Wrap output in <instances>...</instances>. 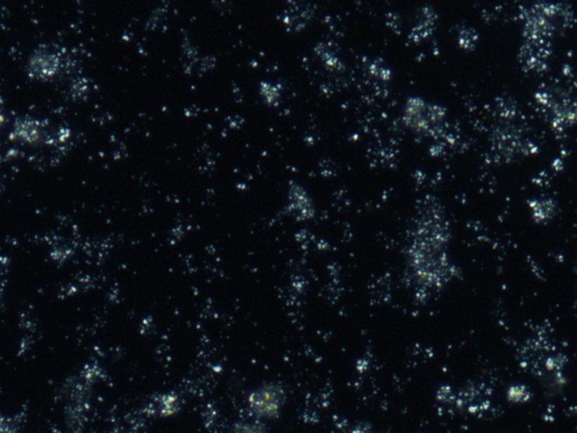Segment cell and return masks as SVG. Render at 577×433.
I'll return each instance as SVG.
<instances>
[{"mask_svg":"<svg viewBox=\"0 0 577 433\" xmlns=\"http://www.w3.org/2000/svg\"><path fill=\"white\" fill-rule=\"evenodd\" d=\"M530 207L533 209L535 221L545 222L546 220L552 219L555 214V202L552 200H535L530 202Z\"/></svg>","mask_w":577,"mask_h":433,"instance_id":"obj_8","label":"cell"},{"mask_svg":"<svg viewBox=\"0 0 577 433\" xmlns=\"http://www.w3.org/2000/svg\"><path fill=\"white\" fill-rule=\"evenodd\" d=\"M477 39H478V35H477L476 32L469 28V30H464V31L461 32L459 37V43L462 48L473 49L475 48V44H476Z\"/></svg>","mask_w":577,"mask_h":433,"instance_id":"obj_11","label":"cell"},{"mask_svg":"<svg viewBox=\"0 0 577 433\" xmlns=\"http://www.w3.org/2000/svg\"><path fill=\"white\" fill-rule=\"evenodd\" d=\"M509 396H510L511 398H513L514 401H524L526 398H528V395L527 393H526V391H524L523 389H518V387H516V389L513 387V389H511Z\"/></svg>","mask_w":577,"mask_h":433,"instance_id":"obj_13","label":"cell"},{"mask_svg":"<svg viewBox=\"0 0 577 433\" xmlns=\"http://www.w3.org/2000/svg\"><path fill=\"white\" fill-rule=\"evenodd\" d=\"M231 433H270L268 428L263 423L242 422L235 425Z\"/></svg>","mask_w":577,"mask_h":433,"instance_id":"obj_10","label":"cell"},{"mask_svg":"<svg viewBox=\"0 0 577 433\" xmlns=\"http://www.w3.org/2000/svg\"><path fill=\"white\" fill-rule=\"evenodd\" d=\"M261 93L263 94L266 101L270 103H276L280 99L279 88L274 86V85L268 84V83H262L261 84Z\"/></svg>","mask_w":577,"mask_h":433,"instance_id":"obj_12","label":"cell"},{"mask_svg":"<svg viewBox=\"0 0 577 433\" xmlns=\"http://www.w3.org/2000/svg\"><path fill=\"white\" fill-rule=\"evenodd\" d=\"M159 406H161V415L168 417V415H173V414L178 411L180 401H178V397L175 396L174 394L165 395L161 398Z\"/></svg>","mask_w":577,"mask_h":433,"instance_id":"obj_9","label":"cell"},{"mask_svg":"<svg viewBox=\"0 0 577 433\" xmlns=\"http://www.w3.org/2000/svg\"><path fill=\"white\" fill-rule=\"evenodd\" d=\"M290 207L292 210L299 212L302 219H308L313 216V206L310 202L309 197L300 186L294 185L290 191Z\"/></svg>","mask_w":577,"mask_h":433,"instance_id":"obj_6","label":"cell"},{"mask_svg":"<svg viewBox=\"0 0 577 433\" xmlns=\"http://www.w3.org/2000/svg\"><path fill=\"white\" fill-rule=\"evenodd\" d=\"M285 391L279 384H265L252 391L248 396V408L259 420H272L279 417L285 406Z\"/></svg>","mask_w":577,"mask_h":433,"instance_id":"obj_3","label":"cell"},{"mask_svg":"<svg viewBox=\"0 0 577 433\" xmlns=\"http://www.w3.org/2000/svg\"><path fill=\"white\" fill-rule=\"evenodd\" d=\"M449 229L442 216H428L417 226L409 248V265L417 283L428 289L442 288L451 281L456 269L445 253Z\"/></svg>","mask_w":577,"mask_h":433,"instance_id":"obj_1","label":"cell"},{"mask_svg":"<svg viewBox=\"0 0 577 433\" xmlns=\"http://www.w3.org/2000/svg\"><path fill=\"white\" fill-rule=\"evenodd\" d=\"M445 116V107L431 104L420 97L407 99L404 109V121L418 133H437Z\"/></svg>","mask_w":577,"mask_h":433,"instance_id":"obj_2","label":"cell"},{"mask_svg":"<svg viewBox=\"0 0 577 433\" xmlns=\"http://www.w3.org/2000/svg\"><path fill=\"white\" fill-rule=\"evenodd\" d=\"M59 67V56L45 45H41L34 51L28 60V71L37 78H51L58 73Z\"/></svg>","mask_w":577,"mask_h":433,"instance_id":"obj_4","label":"cell"},{"mask_svg":"<svg viewBox=\"0 0 577 433\" xmlns=\"http://www.w3.org/2000/svg\"><path fill=\"white\" fill-rule=\"evenodd\" d=\"M434 20H435V14H434L433 9L430 8V7L423 8L420 23L415 26L411 37L421 39L430 35L431 30L433 28Z\"/></svg>","mask_w":577,"mask_h":433,"instance_id":"obj_7","label":"cell"},{"mask_svg":"<svg viewBox=\"0 0 577 433\" xmlns=\"http://www.w3.org/2000/svg\"><path fill=\"white\" fill-rule=\"evenodd\" d=\"M11 137L26 142H37L43 137L42 127L39 126V122L34 121L32 118L17 120Z\"/></svg>","mask_w":577,"mask_h":433,"instance_id":"obj_5","label":"cell"}]
</instances>
